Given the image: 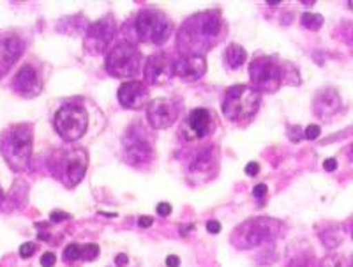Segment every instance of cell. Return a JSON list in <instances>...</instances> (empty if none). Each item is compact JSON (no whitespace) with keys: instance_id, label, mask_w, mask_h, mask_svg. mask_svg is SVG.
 <instances>
[{"instance_id":"cell-5","label":"cell","mask_w":353,"mask_h":267,"mask_svg":"<svg viewBox=\"0 0 353 267\" xmlns=\"http://www.w3.org/2000/svg\"><path fill=\"white\" fill-rule=\"evenodd\" d=\"M134 27L145 43H154L161 46L165 45L173 32V25L165 12L157 11V9H143L134 20Z\"/></svg>"},{"instance_id":"cell-15","label":"cell","mask_w":353,"mask_h":267,"mask_svg":"<svg viewBox=\"0 0 353 267\" xmlns=\"http://www.w3.org/2000/svg\"><path fill=\"white\" fill-rule=\"evenodd\" d=\"M119 101L124 108L129 110L143 108L149 103V89L141 81H125L119 89Z\"/></svg>"},{"instance_id":"cell-39","label":"cell","mask_w":353,"mask_h":267,"mask_svg":"<svg viewBox=\"0 0 353 267\" xmlns=\"http://www.w3.org/2000/svg\"><path fill=\"white\" fill-rule=\"evenodd\" d=\"M115 264H117V266L125 267V266H128V264H129L128 255H124V253H121V255H117V257H115Z\"/></svg>"},{"instance_id":"cell-42","label":"cell","mask_w":353,"mask_h":267,"mask_svg":"<svg viewBox=\"0 0 353 267\" xmlns=\"http://www.w3.org/2000/svg\"><path fill=\"white\" fill-rule=\"evenodd\" d=\"M348 4H350V8H352V9H353V0H350Z\"/></svg>"},{"instance_id":"cell-26","label":"cell","mask_w":353,"mask_h":267,"mask_svg":"<svg viewBox=\"0 0 353 267\" xmlns=\"http://www.w3.org/2000/svg\"><path fill=\"white\" fill-rule=\"evenodd\" d=\"M80 257H81V246H78V244H69V246L64 250V259L68 260V262H74V260H78Z\"/></svg>"},{"instance_id":"cell-19","label":"cell","mask_w":353,"mask_h":267,"mask_svg":"<svg viewBox=\"0 0 353 267\" xmlns=\"http://www.w3.org/2000/svg\"><path fill=\"white\" fill-rule=\"evenodd\" d=\"M341 108V97L334 89H323L314 97V114L321 119L329 121L330 115H334Z\"/></svg>"},{"instance_id":"cell-9","label":"cell","mask_w":353,"mask_h":267,"mask_svg":"<svg viewBox=\"0 0 353 267\" xmlns=\"http://www.w3.org/2000/svg\"><path fill=\"white\" fill-rule=\"evenodd\" d=\"M249 77L254 87L265 92H274L283 81V68L270 57H258L249 64Z\"/></svg>"},{"instance_id":"cell-33","label":"cell","mask_w":353,"mask_h":267,"mask_svg":"<svg viewBox=\"0 0 353 267\" xmlns=\"http://www.w3.org/2000/svg\"><path fill=\"white\" fill-rule=\"evenodd\" d=\"M157 215H159V216H170V215H172V206H170V204H166V202L159 204V206H157Z\"/></svg>"},{"instance_id":"cell-43","label":"cell","mask_w":353,"mask_h":267,"mask_svg":"<svg viewBox=\"0 0 353 267\" xmlns=\"http://www.w3.org/2000/svg\"><path fill=\"white\" fill-rule=\"evenodd\" d=\"M350 267H353V257H352V260H350Z\"/></svg>"},{"instance_id":"cell-12","label":"cell","mask_w":353,"mask_h":267,"mask_svg":"<svg viewBox=\"0 0 353 267\" xmlns=\"http://www.w3.org/2000/svg\"><path fill=\"white\" fill-rule=\"evenodd\" d=\"M143 133L145 131L141 128L132 126L124 137L125 152H128L129 163H132V165L140 161H147L149 154L152 152V144H149V140L145 138Z\"/></svg>"},{"instance_id":"cell-44","label":"cell","mask_w":353,"mask_h":267,"mask_svg":"<svg viewBox=\"0 0 353 267\" xmlns=\"http://www.w3.org/2000/svg\"><path fill=\"white\" fill-rule=\"evenodd\" d=\"M352 239H353V227H352Z\"/></svg>"},{"instance_id":"cell-7","label":"cell","mask_w":353,"mask_h":267,"mask_svg":"<svg viewBox=\"0 0 353 267\" xmlns=\"http://www.w3.org/2000/svg\"><path fill=\"white\" fill-rule=\"evenodd\" d=\"M88 128L87 110L80 105H64L55 115V130L65 142H74Z\"/></svg>"},{"instance_id":"cell-8","label":"cell","mask_w":353,"mask_h":267,"mask_svg":"<svg viewBox=\"0 0 353 267\" xmlns=\"http://www.w3.org/2000/svg\"><path fill=\"white\" fill-rule=\"evenodd\" d=\"M57 168H53L55 175L64 182L68 188H74L80 184L88 166V154L85 149H72L62 154V158L55 161Z\"/></svg>"},{"instance_id":"cell-17","label":"cell","mask_w":353,"mask_h":267,"mask_svg":"<svg viewBox=\"0 0 353 267\" xmlns=\"http://www.w3.org/2000/svg\"><path fill=\"white\" fill-rule=\"evenodd\" d=\"M12 87L20 96L34 97L41 92V78L36 68L30 64H23L14 77Z\"/></svg>"},{"instance_id":"cell-16","label":"cell","mask_w":353,"mask_h":267,"mask_svg":"<svg viewBox=\"0 0 353 267\" xmlns=\"http://www.w3.org/2000/svg\"><path fill=\"white\" fill-rule=\"evenodd\" d=\"M172 64L165 53H154L145 66V81L149 86H163L172 78Z\"/></svg>"},{"instance_id":"cell-27","label":"cell","mask_w":353,"mask_h":267,"mask_svg":"<svg viewBox=\"0 0 353 267\" xmlns=\"http://www.w3.org/2000/svg\"><path fill=\"white\" fill-rule=\"evenodd\" d=\"M36 250H37V246L34 243H25V244H21V248H20V257L21 259H28V257H32L34 253H36Z\"/></svg>"},{"instance_id":"cell-1","label":"cell","mask_w":353,"mask_h":267,"mask_svg":"<svg viewBox=\"0 0 353 267\" xmlns=\"http://www.w3.org/2000/svg\"><path fill=\"white\" fill-rule=\"evenodd\" d=\"M223 20L217 11L198 12L184 21L176 34V46L182 57H201L223 37Z\"/></svg>"},{"instance_id":"cell-29","label":"cell","mask_w":353,"mask_h":267,"mask_svg":"<svg viewBox=\"0 0 353 267\" xmlns=\"http://www.w3.org/2000/svg\"><path fill=\"white\" fill-rule=\"evenodd\" d=\"M55 253H52V251H46L43 257H41V266L43 267H53L55 266Z\"/></svg>"},{"instance_id":"cell-38","label":"cell","mask_w":353,"mask_h":267,"mask_svg":"<svg viewBox=\"0 0 353 267\" xmlns=\"http://www.w3.org/2000/svg\"><path fill=\"white\" fill-rule=\"evenodd\" d=\"M152 223H154V219L150 218V216H141V218H140V227L141 228L152 227Z\"/></svg>"},{"instance_id":"cell-3","label":"cell","mask_w":353,"mask_h":267,"mask_svg":"<svg viewBox=\"0 0 353 267\" xmlns=\"http://www.w3.org/2000/svg\"><path fill=\"white\" fill-rule=\"evenodd\" d=\"M260 108V92L248 86H233L223 99V114L230 121H248Z\"/></svg>"},{"instance_id":"cell-30","label":"cell","mask_w":353,"mask_h":267,"mask_svg":"<svg viewBox=\"0 0 353 267\" xmlns=\"http://www.w3.org/2000/svg\"><path fill=\"white\" fill-rule=\"evenodd\" d=\"M50 219H52L53 223H61V221H65V219H71V215H68V212H61V210H53Z\"/></svg>"},{"instance_id":"cell-37","label":"cell","mask_w":353,"mask_h":267,"mask_svg":"<svg viewBox=\"0 0 353 267\" xmlns=\"http://www.w3.org/2000/svg\"><path fill=\"white\" fill-rule=\"evenodd\" d=\"M166 266L168 267H179L181 266V259L176 255H168L166 257Z\"/></svg>"},{"instance_id":"cell-18","label":"cell","mask_w":353,"mask_h":267,"mask_svg":"<svg viewBox=\"0 0 353 267\" xmlns=\"http://www.w3.org/2000/svg\"><path fill=\"white\" fill-rule=\"evenodd\" d=\"M207 71V62L203 57H182L172 64L173 77L184 81H196Z\"/></svg>"},{"instance_id":"cell-22","label":"cell","mask_w":353,"mask_h":267,"mask_svg":"<svg viewBox=\"0 0 353 267\" xmlns=\"http://www.w3.org/2000/svg\"><path fill=\"white\" fill-rule=\"evenodd\" d=\"M301 23L307 27L309 30H320L323 25V17L321 14H313V12H304L301 17Z\"/></svg>"},{"instance_id":"cell-36","label":"cell","mask_w":353,"mask_h":267,"mask_svg":"<svg viewBox=\"0 0 353 267\" xmlns=\"http://www.w3.org/2000/svg\"><path fill=\"white\" fill-rule=\"evenodd\" d=\"M323 168H325L327 172H334L337 168V161L334 158H329L323 161Z\"/></svg>"},{"instance_id":"cell-31","label":"cell","mask_w":353,"mask_h":267,"mask_svg":"<svg viewBox=\"0 0 353 267\" xmlns=\"http://www.w3.org/2000/svg\"><path fill=\"white\" fill-rule=\"evenodd\" d=\"M290 267H314V262L313 259H295L292 264H290Z\"/></svg>"},{"instance_id":"cell-34","label":"cell","mask_w":353,"mask_h":267,"mask_svg":"<svg viewBox=\"0 0 353 267\" xmlns=\"http://www.w3.org/2000/svg\"><path fill=\"white\" fill-rule=\"evenodd\" d=\"M207 230H209L210 234H219V232H221V223L216 221V219H210V221L207 223Z\"/></svg>"},{"instance_id":"cell-41","label":"cell","mask_w":353,"mask_h":267,"mask_svg":"<svg viewBox=\"0 0 353 267\" xmlns=\"http://www.w3.org/2000/svg\"><path fill=\"white\" fill-rule=\"evenodd\" d=\"M313 4H314V0H311V2H304V6H307V8H311Z\"/></svg>"},{"instance_id":"cell-40","label":"cell","mask_w":353,"mask_h":267,"mask_svg":"<svg viewBox=\"0 0 353 267\" xmlns=\"http://www.w3.org/2000/svg\"><path fill=\"white\" fill-rule=\"evenodd\" d=\"M2 204H4V191L0 190V206H2Z\"/></svg>"},{"instance_id":"cell-35","label":"cell","mask_w":353,"mask_h":267,"mask_svg":"<svg viewBox=\"0 0 353 267\" xmlns=\"http://www.w3.org/2000/svg\"><path fill=\"white\" fill-rule=\"evenodd\" d=\"M253 195L254 199H263L265 195H267V186H265V184H258V186H254Z\"/></svg>"},{"instance_id":"cell-25","label":"cell","mask_w":353,"mask_h":267,"mask_svg":"<svg viewBox=\"0 0 353 267\" xmlns=\"http://www.w3.org/2000/svg\"><path fill=\"white\" fill-rule=\"evenodd\" d=\"M99 255V246L97 244H85L81 246V259L87 260V262H92Z\"/></svg>"},{"instance_id":"cell-45","label":"cell","mask_w":353,"mask_h":267,"mask_svg":"<svg viewBox=\"0 0 353 267\" xmlns=\"http://www.w3.org/2000/svg\"><path fill=\"white\" fill-rule=\"evenodd\" d=\"M350 156H352V158H353V150H352V154H350Z\"/></svg>"},{"instance_id":"cell-23","label":"cell","mask_w":353,"mask_h":267,"mask_svg":"<svg viewBox=\"0 0 353 267\" xmlns=\"http://www.w3.org/2000/svg\"><path fill=\"white\" fill-rule=\"evenodd\" d=\"M209 166H212V168L216 166V159L212 158V150L207 154H201L200 158L193 163V170H200L201 174H205V170H207Z\"/></svg>"},{"instance_id":"cell-2","label":"cell","mask_w":353,"mask_h":267,"mask_svg":"<svg viewBox=\"0 0 353 267\" xmlns=\"http://www.w3.org/2000/svg\"><path fill=\"white\" fill-rule=\"evenodd\" d=\"M0 152L14 172H23L32 156V126L17 124L0 138Z\"/></svg>"},{"instance_id":"cell-14","label":"cell","mask_w":353,"mask_h":267,"mask_svg":"<svg viewBox=\"0 0 353 267\" xmlns=\"http://www.w3.org/2000/svg\"><path fill=\"white\" fill-rule=\"evenodd\" d=\"M23 41L14 34H0V77H4L23 53Z\"/></svg>"},{"instance_id":"cell-28","label":"cell","mask_w":353,"mask_h":267,"mask_svg":"<svg viewBox=\"0 0 353 267\" xmlns=\"http://www.w3.org/2000/svg\"><path fill=\"white\" fill-rule=\"evenodd\" d=\"M320 133H321L320 126H318V124H311V126H307V128H305L304 137L307 138V140H316V138L320 137Z\"/></svg>"},{"instance_id":"cell-13","label":"cell","mask_w":353,"mask_h":267,"mask_svg":"<svg viewBox=\"0 0 353 267\" xmlns=\"http://www.w3.org/2000/svg\"><path fill=\"white\" fill-rule=\"evenodd\" d=\"M214 130V115L207 108H194L185 121L184 131L188 133V140H200Z\"/></svg>"},{"instance_id":"cell-10","label":"cell","mask_w":353,"mask_h":267,"mask_svg":"<svg viewBox=\"0 0 353 267\" xmlns=\"http://www.w3.org/2000/svg\"><path fill=\"white\" fill-rule=\"evenodd\" d=\"M117 32V23L112 17L103 18V20L94 21L92 25H88L87 34H85V48L88 53H103L106 46L110 45V41L113 39Z\"/></svg>"},{"instance_id":"cell-11","label":"cell","mask_w":353,"mask_h":267,"mask_svg":"<svg viewBox=\"0 0 353 267\" xmlns=\"http://www.w3.org/2000/svg\"><path fill=\"white\" fill-rule=\"evenodd\" d=\"M179 117V108L172 99H154L147 108V119L154 130H166L175 124Z\"/></svg>"},{"instance_id":"cell-4","label":"cell","mask_w":353,"mask_h":267,"mask_svg":"<svg viewBox=\"0 0 353 267\" xmlns=\"http://www.w3.org/2000/svg\"><path fill=\"white\" fill-rule=\"evenodd\" d=\"M279 230V223L270 218H251L239 225L237 230L233 232V244L241 250L245 248H256L263 243H269Z\"/></svg>"},{"instance_id":"cell-6","label":"cell","mask_w":353,"mask_h":267,"mask_svg":"<svg viewBox=\"0 0 353 267\" xmlns=\"http://www.w3.org/2000/svg\"><path fill=\"white\" fill-rule=\"evenodd\" d=\"M141 53L131 43H119L106 55V71L112 77H134L140 71Z\"/></svg>"},{"instance_id":"cell-24","label":"cell","mask_w":353,"mask_h":267,"mask_svg":"<svg viewBox=\"0 0 353 267\" xmlns=\"http://www.w3.org/2000/svg\"><path fill=\"white\" fill-rule=\"evenodd\" d=\"M321 267H350V262L339 253H332L321 260Z\"/></svg>"},{"instance_id":"cell-32","label":"cell","mask_w":353,"mask_h":267,"mask_svg":"<svg viewBox=\"0 0 353 267\" xmlns=\"http://www.w3.org/2000/svg\"><path fill=\"white\" fill-rule=\"evenodd\" d=\"M258 172H260V165H258L256 161H251L245 165V174L251 175V177H253V175H256Z\"/></svg>"},{"instance_id":"cell-21","label":"cell","mask_w":353,"mask_h":267,"mask_svg":"<svg viewBox=\"0 0 353 267\" xmlns=\"http://www.w3.org/2000/svg\"><path fill=\"white\" fill-rule=\"evenodd\" d=\"M226 61H228L230 68L239 69L248 61V53H245V50L241 45H230L226 48Z\"/></svg>"},{"instance_id":"cell-20","label":"cell","mask_w":353,"mask_h":267,"mask_svg":"<svg viewBox=\"0 0 353 267\" xmlns=\"http://www.w3.org/2000/svg\"><path fill=\"white\" fill-rule=\"evenodd\" d=\"M320 239L329 250H334V248L343 243V227L337 225V223H332V225H329V227L320 232Z\"/></svg>"}]
</instances>
